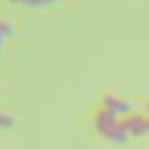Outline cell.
<instances>
[{
	"label": "cell",
	"mask_w": 149,
	"mask_h": 149,
	"mask_svg": "<svg viewBox=\"0 0 149 149\" xmlns=\"http://www.w3.org/2000/svg\"><path fill=\"white\" fill-rule=\"evenodd\" d=\"M93 125H95L97 134L102 138L115 143V145H123V143L127 141V134H125V130H123V125H121V117L115 115V112L108 110V108H104V106H100V108L93 112Z\"/></svg>",
	"instance_id": "obj_1"
},
{
	"label": "cell",
	"mask_w": 149,
	"mask_h": 149,
	"mask_svg": "<svg viewBox=\"0 0 149 149\" xmlns=\"http://www.w3.org/2000/svg\"><path fill=\"white\" fill-rule=\"evenodd\" d=\"M121 125L125 130L127 136H147L149 134V119L145 112H132V115H125L121 117Z\"/></svg>",
	"instance_id": "obj_2"
},
{
	"label": "cell",
	"mask_w": 149,
	"mask_h": 149,
	"mask_svg": "<svg viewBox=\"0 0 149 149\" xmlns=\"http://www.w3.org/2000/svg\"><path fill=\"white\" fill-rule=\"evenodd\" d=\"M102 106L112 110L119 117H125V115L132 112V102L125 100V97H121L119 93H110V91L108 93H102Z\"/></svg>",
	"instance_id": "obj_3"
},
{
	"label": "cell",
	"mask_w": 149,
	"mask_h": 149,
	"mask_svg": "<svg viewBox=\"0 0 149 149\" xmlns=\"http://www.w3.org/2000/svg\"><path fill=\"white\" fill-rule=\"evenodd\" d=\"M11 35H13V24L0 19V52L4 50V43H7V39L11 37Z\"/></svg>",
	"instance_id": "obj_4"
},
{
	"label": "cell",
	"mask_w": 149,
	"mask_h": 149,
	"mask_svg": "<svg viewBox=\"0 0 149 149\" xmlns=\"http://www.w3.org/2000/svg\"><path fill=\"white\" fill-rule=\"evenodd\" d=\"M15 125V117H13V112H9V110H0V127H11Z\"/></svg>",
	"instance_id": "obj_5"
},
{
	"label": "cell",
	"mask_w": 149,
	"mask_h": 149,
	"mask_svg": "<svg viewBox=\"0 0 149 149\" xmlns=\"http://www.w3.org/2000/svg\"><path fill=\"white\" fill-rule=\"evenodd\" d=\"M145 115H147V119H149V102H145Z\"/></svg>",
	"instance_id": "obj_6"
}]
</instances>
